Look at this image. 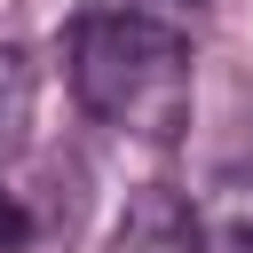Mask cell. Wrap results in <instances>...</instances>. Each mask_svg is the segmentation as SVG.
Masks as SVG:
<instances>
[{
	"instance_id": "obj_3",
	"label": "cell",
	"mask_w": 253,
	"mask_h": 253,
	"mask_svg": "<svg viewBox=\"0 0 253 253\" xmlns=\"http://www.w3.org/2000/svg\"><path fill=\"white\" fill-rule=\"evenodd\" d=\"M32 95H40V79H32V55L16 47V40H0V166L24 150V134H32Z\"/></svg>"
},
{
	"instance_id": "obj_1",
	"label": "cell",
	"mask_w": 253,
	"mask_h": 253,
	"mask_svg": "<svg viewBox=\"0 0 253 253\" xmlns=\"http://www.w3.org/2000/svg\"><path fill=\"white\" fill-rule=\"evenodd\" d=\"M190 0H87L71 16V95L142 142L190 126Z\"/></svg>"
},
{
	"instance_id": "obj_2",
	"label": "cell",
	"mask_w": 253,
	"mask_h": 253,
	"mask_svg": "<svg viewBox=\"0 0 253 253\" xmlns=\"http://www.w3.org/2000/svg\"><path fill=\"white\" fill-rule=\"evenodd\" d=\"M111 253H206V221L182 190H142V198H126Z\"/></svg>"
},
{
	"instance_id": "obj_4",
	"label": "cell",
	"mask_w": 253,
	"mask_h": 253,
	"mask_svg": "<svg viewBox=\"0 0 253 253\" xmlns=\"http://www.w3.org/2000/svg\"><path fill=\"white\" fill-rule=\"evenodd\" d=\"M24 245H32V206L0 182V253H24Z\"/></svg>"
}]
</instances>
